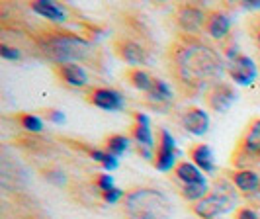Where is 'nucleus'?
<instances>
[{
	"mask_svg": "<svg viewBox=\"0 0 260 219\" xmlns=\"http://www.w3.org/2000/svg\"><path fill=\"white\" fill-rule=\"evenodd\" d=\"M176 75L194 90H208L221 84L225 65L219 53L200 41H186L174 55Z\"/></svg>",
	"mask_w": 260,
	"mask_h": 219,
	"instance_id": "1",
	"label": "nucleus"
},
{
	"mask_svg": "<svg viewBox=\"0 0 260 219\" xmlns=\"http://www.w3.org/2000/svg\"><path fill=\"white\" fill-rule=\"evenodd\" d=\"M125 215L129 219H170L172 204L162 192L155 188H139L125 196Z\"/></svg>",
	"mask_w": 260,
	"mask_h": 219,
	"instance_id": "2",
	"label": "nucleus"
},
{
	"mask_svg": "<svg viewBox=\"0 0 260 219\" xmlns=\"http://www.w3.org/2000/svg\"><path fill=\"white\" fill-rule=\"evenodd\" d=\"M41 49L45 53L47 59H51L53 63L71 65L84 61L92 51V43L86 39L78 38V36H69V34H57L43 41Z\"/></svg>",
	"mask_w": 260,
	"mask_h": 219,
	"instance_id": "3",
	"label": "nucleus"
},
{
	"mask_svg": "<svg viewBox=\"0 0 260 219\" xmlns=\"http://www.w3.org/2000/svg\"><path fill=\"white\" fill-rule=\"evenodd\" d=\"M237 206V194L227 182H217L213 192L208 194L194 206V211L202 219H217Z\"/></svg>",
	"mask_w": 260,
	"mask_h": 219,
	"instance_id": "4",
	"label": "nucleus"
},
{
	"mask_svg": "<svg viewBox=\"0 0 260 219\" xmlns=\"http://www.w3.org/2000/svg\"><path fill=\"white\" fill-rule=\"evenodd\" d=\"M227 71L233 78L235 84L239 86H250L256 77H258V69H256V63L248 57V55H243L237 49H231L229 51V59H227Z\"/></svg>",
	"mask_w": 260,
	"mask_h": 219,
	"instance_id": "5",
	"label": "nucleus"
},
{
	"mask_svg": "<svg viewBox=\"0 0 260 219\" xmlns=\"http://www.w3.org/2000/svg\"><path fill=\"white\" fill-rule=\"evenodd\" d=\"M176 159H178V147H176V139L170 133L169 129L160 131V143H158V151H156L155 165L160 172H170L176 167Z\"/></svg>",
	"mask_w": 260,
	"mask_h": 219,
	"instance_id": "6",
	"label": "nucleus"
},
{
	"mask_svg": "<svg viewBox=\"0 0 260 219\" xmlns=\"http://www.w3.org/2000/svg\"><path fill=\"white\" fill-rule=\"evenodd\" d=\"M135 141L139 145L145 159H153V149H155V137L151 131V119L147 114L139 112L137 114V128H135Z\"/></svg>",
	"mask_w": 260,
	"mask_h": 219,
	"instance_id": "7",
	"label": "nucleus"
},
{
	"mask_svg": "<svg viewBox=\"0 0 260 219\" xmlns=\"http://www.w3.org/2000/svg\"><path fill=\"white\" fill-rule=\"evenodd\" d=\"M92 104L104 112H119V110H123L125 100L114 88H98L92 92Z\"/></svg>",
	"mask_w": 260,
	"mask_h": 219,
	"instance_id": "8",
	"label": "nucleus"
},
{
	"mask_svg": "<svg viewBox=\"0 0 260 219\" xmlns=\"http://www.w3.org/2000/svg\"><path fill=\"white\" fill-rule=\"evenodd\" d=\"M182 126L188 133H192L196 137H202L209 129V114L202 108H192L182 116Z\"/></svg>",
	"mask_w": 260,
	"mask_h": 219,
	"instance_id": "9",
	"label": "nucleus"
},
{
	"mask_svg": "<svg viewBox=\"0 0 260 219\" xmlns=\"http://www.w3.org/2000/svg\"><path fill=\"white\" fill-rule=\"evenodd\" d=\"M241 155L247 157L250 163H260V119L252 121L245 139L241 143Z\"/></svg>",
	"mask_w": 260,
	"mask_h": 219,
	"instance_id": "10",
	"label": "nucleus"
},
{
	"mask_svg": "<svg viewBox=\"0 0 260 219\" xmlns=\"http://www.w3.org/2000/svg\"><path fill=\"white\" fill-rule=\"evenodd\" d=\"M237 102V92L229 86V84H219V86H215L213 92H211V96H209V106L215 110V112H229L231 110V106Z\"/></svg>",
	"mask_w": 260,
	"mask_h": 219,
	"instance_id": "11",
	"label": "nucleus"
},
{
	"mask_svg": "<svg viewBox=\"0 0 260 219\" xmlns=\"http://www.w3.org/2000/svg\"><path fill=\"white\" fill-rule=\"evenodd\" d=\"M178 22H180V27H182L184 32L196 34V32H200V27L204 26L206 16L196 6H184L182 10L178 12Z\"/></svg>",
	"mask_w": 260,
	"mask_h": 219,
	"instance_id": "12",
	"label": "nucleus"
},
{
	"mask_svg": "<svg viewBox=\"0 0 260 219\" xmlns=\"http://www.w3.org/2000/svg\"><path fill=\"white\" fill-rule=\"evenodd\" d=\"M31 10L36 14H39L41 18L49 20V22H65L67 20V10L57 4V2H51V0H38L31 4Z\"/></svg>",
	"mask_w": 260,
	"mask_h": 219,
	"instance_id": "13",
	"label": "nucleus"
},
{
	"mask_svg": "<svg viewBox=\"0 0 260 219\" xmlns=\"http://www.w3.org/2000/svg\"><path fill=\"white\" fill-rule=\"evenodd\" d=\"M61 78L65 80L67 84L77 86V88H82V86L88 84V73L84 71L82 65H78V63L63 65V67H61Z\"/></svg>",
	"mask_w": 260,
	"mask_h": 219,
	"instance_id": "14",
	"label": "nucleus"
},
{
	"mask_svg": "<svg viewBox=\"0 0 260 219\" xmlns=\"http://www.w3.org/2000/svg\"><path fill=\"white\" fill-rule=\"evenodd\" d=\"M192 159H194V165L202 172H208V174H213L215 172V155L211 151L209 145H198L192 151Z\"/></svg>",
	"mask_w": 260,
	"mask_h": 219,
	"instance_id": "15",
	"label": "nucleus"
},
{
	"mask_svg": "<svg viewBox=\"0 0 260 219\" xmlns=\"http://www.w3.org/2000/svg\"><path fill=\"white\" fill-rule=\"evenodd\" d=\"M233 184L239 188V190H241V192L254 194V192H258V190H260V176L254 172V170L245 168V170L235 172Z\"/></svg>",
	"mask_w": 260,
	"mask_h": 219,
	"instance_id": "16",
	"label": "nucleus"
},
{
	"mask_svg": "<svg viewBox=\"0 0 260 219\" xmlns=\"http://www.w3.org/2000/svg\"><path fill=\"white\" fill-rule=\"evenodd\" d=\"M231 29V18L223 12H215L208 20V34L215 39H223Z\"/></svg>",
	"mask_w": 260,
	"mask_h": 219,
	"instance_id": "17",
	"label": "nucleus"
},
{
	"mask_svg": "<svg viewBox=\"0 0 260 219\" xmlns=\"http://www.w3.org/2000/svg\"><path fill=\"white\" fill-rule=\"evenodd\" d=\"M176 176L184 182V186H192V184H204V182H208L206 180V176H204V172L196 167L194 163H180V165L176 167Z\"/></svg>",
	"mask_w": 260,
	"mask_h": 219,
	"instance_id": "18",
	"label": "nucleus"
},
{
	"mask_svg": "<svg viewBox=\"0 0 260 219\" xmlns=\"http://www.w3.org/2000/svg\"><path fill=\"white\" fill-rule=\"evenodd\" d=\"M121 57L127 61L129 65H143L145 63V49L141 45H137V43H133V41H127V43H123V47H121Z\"/></svg>",
	"mask_w": 260,
	"mask_h": 219,
	"instance_id": "19",
	"label": "nucleus"
},
{
	"mask_svg": "<svg viewBox=\"0 0 260 219\" xmlns=\"http://www.w3.org/2000/svg\"><path fill=\"white\" fill-rule=\"evenodd\" d=\"M151 100L158 106V104H170L172 102V88L169 86V82H165V80H160V78H156L155 82V88L151 90Z\"/></svg>",
	"mask_w": 260,
	"mask_h": 219,
	"instance_id": "20",
	"label": "nucleus"
},
{
	"mask_svg": "<svg viewBox=\"0 0 260 219\" xmlns=\"http://www.w3.org/2000/svg\"><path fill=\"white\" fill-rule=\"evenodd\" d=\"M131 82H133V86H135V88H139L141 92L151 94V90L155 88L156 78H153L149 73H145V71H141V69H137V71H133V73H131Z\"/></svg>",
	"mask_w": 260,
	"mask_h": 219,
	"instance_id": "21",
	"label": "nucleus"
},
{
	"mask_svg": "<svg viewBox=\"0 0 260 219\" xmlns=\"http://www.w3.org/2000/svg\"><path fill=\"white\" fill-rule=\"evenodd\" d=\"M92 159L98 161L106 172H114V170L119 167V159L114 157L112 153H108V151H98V149H96V151H92Z\"/></svg>",
	"mask_w": 260,
	"mask_h": 219,
	"instance_id": "22",
	"label": "nucleus"
},
{
	"mask_svg": "<svg viewBox=\"0 0 260 219\" xmlns=\"http://www.w3.org/2000/svg\"><path fill=\"white\" fill-rule=\"evenodd\" d=\"M127 149H129V139L125 135H114V137L108 139V153H112L117 159L121 155H125Z\"/></svg>",
	"mask_w": 260,
	"mask_h": 219,
	"instance_id": "23",
	"label": "nucleus"
},
{
	"mask_svg": "<svg viewBox=\"0 0 260 219\" xmlns=\"http://www.w3.org/2000/svg\"><path fill=\"white\" fill-rule=\"evenodd\" d=\"M184 198L186 200H190V202H200V200H204L206 196H208V182H204V184H192V186H184Z\"/></svg>",
	"mask_w": 260,
	"mask_h": 219,
	"instance_id": "24",
	"label": "nucleus"
},
{
	"mask_svg": "<svg viewBox=\"0 0 260 219\" xmlns=\"http://www.w3.org/2000/svg\"><path fill=\"white\" fill-rule=\"evenodd\" d=\"M22 126H24V129L31 131V133H41V131H43V121H41V117L31 116V114H27V116L22 117Z\"/></svg>",
	"mask_w": 260,
	"mask_h": 219,
	"instance_id": "25",
	"label": "nucleus"
},
{
	"mask_svg": "<svg viewBox=\"0 0 260 219\" xmlns=\"http://www.w3.org/2000/svg\"><path fill=\"white\" fill-rule=\"evenodd\" d=\"M0 57L6 59V61H18L22 55H20V51H18L16 47H10V45L2 43V45H0Z\"/></svg>",
	"mask_w": 260,
	"mask_h": 219,
	"instance_id": "26",
	"label": "nucleus"
},
{
	"mask_svg": "<svg viewBox=\"0 0 260 219\" xmlns=\"http://www.w3.org/2000/svg\"><path fill=\"white\" fill-rule=\"evenodd\" d=\"M104 194V202L106 204H116V202H119L121 198H123V192L119 190V188H112V190H108V192H102Z\"/></svg>",
	"mask_w": 260,
	"mask_h": 219,
	"instance_id": "27",
	"label": "nucleus"
},
{
	"mask_svg": "<svg viewBox=\"0 0 260 219\" xmlns=\"http://www.w3.org/2000/svg\"><path fill=\"white\" fill-rule=\"evenodd\" d=\"M98 188H100L102 192L112 190V188H114V178H112V174H102V176L98 178Z\"/></svg>",
	"mask_w": 260,
	"mask_h": 219,
	"instance_id": "28",
	"label": "nucleus"
},
{
	"mask_svg": "<svg viewBox=\"0 0 260 219\" xmlns=\"http://www.w3.org/2000/svg\"><path fill=\"white\" fill-rule=\"evenodd\" d=\"M239 219H260V217H258V213H256L254 209L245 207V209H241V211H239Z\"/></svg>",
	"mask_w": 260,
	"mask_h": 219,
	"instance_id": "29",
	"label": "nucleus"
},
{
	"mask_svg": "<svg viewBox=\"0 0 260 219\" xmlns=\"http://www.w3.org/2000/svg\"><path fill=\"white\" fill-rule=\"evenodd\" d=\"M49 119H51L53 123H65V114L59 112V110H51L49 112Z\"/></svg>",
	"mask_w": 260,
	"mask_h": 219,
	"instance_id": "30",
	"label": "nucleus"
},
{
	"mask_svg": "<svg viewBox=\"0 0 260 219\" xmlns=\"http://www.w3.org/2000/svg\"><path fill=\"white\" fill-rule=\"evenodd\" d=\"M243 6L247 10H260V0H252V2H243Z\"/></svg>",
	"mask_w": 260,
	"mask_h": 219,
	"instance_id": "31",
	"label": "nucleus"
},
{
	"mask_svg": "<svg viewBox=\"0 0 260 219\" xmlns=\"http://www.w3.org/2000/svg\"><path fill=\"white\" fill-rule=\"evenodd\" d=\"M258 39H260V38H258Z\"/></svg>",
	"mask_w": 260,
	"mask_h": 219,
	"instance_id": "32",
	"label": "nucleus"
}]
</instances>
